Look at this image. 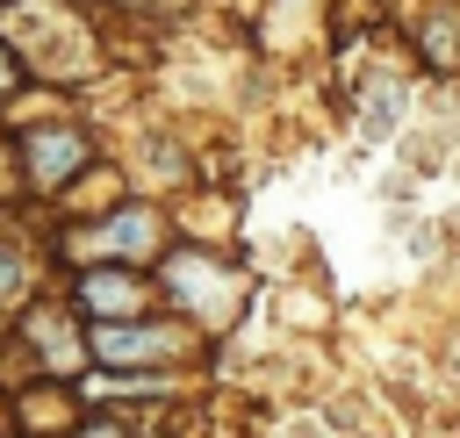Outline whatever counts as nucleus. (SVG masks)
<instances>
[{"label":"nucleus","mask_w":460,"mask_h":438,"mask_svg":"<svg viewBox=\"0 0 460 438\" xmlns=\"http://www.w3.org/2000/svg\"><path fill=\"white\" fill-rule=\"evenodd\" d=\"M165 287H172V302H187L194 316H208V330H223V323H230V309H237V280H230L201 244L165 251Z\"/></svg>","instance_id":"nucleus-1"},{"label":"nucleus","mask_w":460,"mask_h":438,"mask_svg":"<svg viewBox=\"0 0 460 438\" xmlns=\"http://www.w3.org/2000/svg\"><path fill=\"white\" fill-rule=\"evenodd\" d=\"M86 158H93V136L72 129V122H36V129H22V172H29L36 194L72 187V172H86Z\"/></svg>","instance_id":"nucleus-2"},{"label":"nucleus","mask_w":460,"mask_h":438,"mask_svg":"<svg viewBox=\"0 0 460 438\" xmlns=\"http://www.w3.org/2000/svg\"><path fill=\"white\" fill-rule=\"evenodd\" d=\"M151 251H158V215H151V208H115L108 223L72 230V258H86V266H108V258H151Z\"/></svg>","instance_id":"nucleus-3"},{"label":"nucleus","mask_w":460,"mask_h":438,"mask_svg":"<svg viewBox=\"0 0 460 438\" xmlns=\"http://www.w3.org/2000/svg\"><path fill=\"white\" fill-rule=\"evenodd\" d=\"M86 345L108 366H165V359H180L187 330H172V323H93Z\"/></svg>","instance_id":"nucleus-4"},{"label":"nucleus","mask_w":460,"mask_h":438,"mask_svg":"<svg viewBox=\"0 0 460 438\" xmlns=\"http://www.w3.org/2000/svg\"><path fill=\"white\" fill-rule=\"evenodd\" d=\"M79 316H93V323H137L144 316V280L115 273V266H86L79 273Z\"/></svg>","instance_id":"nucleus-5"},{"label":"nucleus","mask_w":460,"mask_h":438,"mask_svg":"<svg viewBox=\"0 0 460 438\" xmlns=\"http://www.w3.org/2000/svg\"><path fill=\"white\" fill-rule=\"evenodd\" d=\"M29 337H36V345H43V352H50V366H58V373H65V366H79V359H86V345H79V337H72V323H65V316H58V309H36V316H29Z\"/></svg>","instance_id":"nucleus-6"},{"label":"nucleus","mask_w":460,"mask_h":438,"mask_svg":"<svg viewBox=\"0 0 460 438\" xmlns=\"http://www.w3.org/2000/svg\"><path fill=\"white\" fill-rule=\"evenodd\" d=\"M22 287H29V258H22V251H7V244H0V309H7V302H14V294H22Z\"/></svg>","instance_id":"nucleus-7"},{"label":"nucleus","mask_w":460,"mask_h":438,"mask_svg":"<svg viewBox=\"0 0 460 438\" xmlns=\"http://www.w3.org/2000/svg\"><path fill=\"white\" fill-rule=\"evenodd\" d=\"M79 438H129V431H122V424H115V416H101V424H86V431H79Z\"/></svg>","instance_id":"nucleus-8"},{"label":"nucleus","mask_w":460,"mask_h":438,"mask_svg":"<svg viewBox=\"0 0 460 438\" xmlns=\"http://www.w3.org/2000/svg\"><path fill=\"white\" fill-rule=\"evenodd\" d=\"M7 93H14V50L0 43V101H7Z\"/></svg>","instance_id":"nucleus-9"},{"label":"nucleus","mask_w":460,"mask_h":438,"mask_svg":"<svg viewBox=\"0 0 460 438\" xmlns=\"http://www.w3.org/2000/svg\"><path fill=\"white\" fill-rule=\"evenodd\" d=\"M453 352H460V345H453Z\"/></svg>","instance_id":"nucleus-10"}]
</instances>
